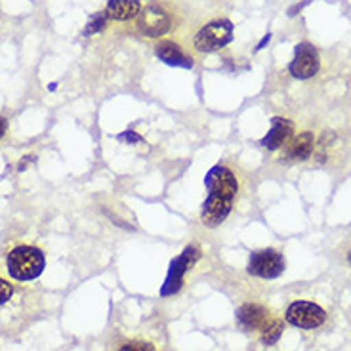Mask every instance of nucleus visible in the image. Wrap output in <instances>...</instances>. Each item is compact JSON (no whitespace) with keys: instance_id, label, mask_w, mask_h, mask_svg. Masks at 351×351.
I'll return each mask as SVG.
<instances>
[{"instance_id":"nucleus-1","label":"nucleus","mask_w":351,"mask_h":351,"mask_svg":"<svg viewBox=\"0 0 351 351\" xmlns=\"http://www.w3.org/2000/svg\"><path fill=\"white\" fill-rule=\"evenodd\" d=\"M204 184L208 189V197L202 204L201 219L206 228H218L221 221H226L233 208V202L239 193V182L228 167L218 165L210 168Z\"/></svg>"},{"instance_id":"nucleus-2","label":"nucleus","mask_w":351,"mask_h":351,"mask_svg":"<svg viewBox=\"0 0 351 351\" xmlns=\"http://www.w3.org/2000/svg\"><path fill=\"white\" fill-rule=\"evenodd\" d=\"M8 271L18 281H33L44 271V254L35 246H16L6 258Z\"/></svg>"},{"instance_id":"nucleus-3","label":"nucleus","mask_w":351,"mask_h":351,"mask_svg":"<svg viewBox=\"0 0 351 351\" xmlns=\"http://www.w3.org/2000/svg\"><path fill=\"white\" fill-rule=\"evenodd\" d=\"M233 38V23L229 19H216L195 35V48L199 52H216L228 46Z\"/></svg>"},{"instance_id":"nucleus-4","label":"nucleus","mask_w":351,"mask_h":351,"mask_svg":"<svg viewBox=\"0 0 351 351\" xmlns=\"http://www.w3.org/2000/svg\"><path fill=\"white\" fill-rule=\"evenodd\" d=\"M248 273L260 279H277L285 271V258L277 250H258L250 254L248 260Z\"/></svg>"},{"instance_id":"nucleus-5","label":"nucleus","mask_w":351,"mask_h":351,"mask_svg":"<svg viewBox=\"0 0 351 351\" xmlns=\"http://www.w3.org/2000/svg\"><path fill=\"white\" fill-rule=\"evenodd\" d=\"M326 313L323 307H319L313 302H294L287 309V321L290 325L313 330L317 326L325 323Z\"/></svg>"},{"instance_id":"nucleus-6","label":"nucleus","mask_w":351,"mask_h":351,"mask_svg":"<svg viewBox=\"0 0 351 351\" xmlns=\"http://www.w3.org/2000/svg\"><path fill=\"white\" fill-rule=\"evenodd\" d=\"M140 14L141 18L138 19V29L141 35L157 38V36L167 35L172 27V16L158 4H151Z\"/></svg>"},{"instance_id":"nucleus-7","label":"nucleus","mask_w":351,"mask_h":351,"mask_svg":"<svg viewBox=\"0 0 351 351\" xmlns=\"http://www.w3.org/2000/svg\"><path fill=\"white\" fill-rule=\"evenodd\" d=\"M321 67L319 62V53L309 43H302L296 46V52H294V60L290 63V75L294 79L306 80L315 77L317 71Z\"/></svg>"},{"instance_id":"nucleus-8","label":"nucleus","mask_w":351,"mask_h":351,"mask_svg":"<svg viewBox=\"0 0 351 351\" xmlns=\"http://www.w3.org/2000/svg\"><path fill=\"white\" fill-rule=\"evenodd\" d=\"M199 256L201 254H199V250H197L195 246H187V248L184 250V254L172 262V265H170V271H168L167 285H165V289H162V294H165V296H168V294H174L176 290L182 287L185 271H187V269H189V267L199 260Z\"/></svg>"},{"instance_id":"nucleus-9","label":"nucleus","mask_w":351,"mask_h":351,"mask_svg":"<svg viewBox=\"0 0 351 351\" xmlns=\"http://www.w3.org/2000/svg\"><path fill=\"white\" fill-rule=\"evenodd\" d=\"M269 311L260 304H245L239 307L237 311V323L245 330H263L269 323Z\"/></svg>"},{"instance_id":"nucleus-10","label":"nucleus","mask_w":351,"mask_h":351,"mask_svg":"<svg viewBox=\"0 0 351 351\" xmlns=\"http://www.w3.org/2000/svg\"><path fill=\"white\" fill-rule=\"evenodd\" d=\"M157 58L160 62H165L167 65L172 67H182V69H191L193 67V60L172 40H160L155 48Z\"/></svg>"},{"instance_id":"nucleus-11","label":"nucleus","mask_w":351,"mask_h":351,"mask_svg":"<svg viewBox=\"0 0 351 351\" xmlns=\"http://www.w3.org/2000/svg\"><path fill=\"white\" fill-rule=\"evenodd\" d=\"M292 132H294V124L287 119H282V117H275V119H271V130L263 136L262 145L265 149H279L290 140Z\"/></svg>"},{"instance_id":"nucleus-12","label":"nucleus","mask_w":351,"mask_h":351,"mask_svg":"<svg viewBox=\"0 0 351 351\" xmlns=\"http://www.w3.org/2000/svg\"><path fill=\"white\" fill-rule=\"evenodd\" d=\"M141 2L140 0H109L106 14L109 19H117V21H128L140 16Z\"/></svg>"},{"instance_id":"nucleus-13","label":"nucleus","mask_w":351,"mask_h":351,"mask_svg":"<svg viewBox=\"0 0 351 351\" xmlns=\"http://www.w3.org/2000/svg\"><path fill=\"white\" fill-rule=\"evenodd\" d=\"M315 149V136L311 132H302L294 140L290 141L287 157L292 160H307Z\"/></svg>"},{"instance_id":"nucleus-14","label":"nucleus","mask_w":351,"mask_h":351,"mask_svg":"<svg viewBox=\"0 0 351 351\" xmlns=\"http://www.w3.org/2000/svg\"><path fill=\"white\" fill-rule=\"evenodd\" d=\"M282 330H285V326H282L281 321H279V319H271V321L267 323V326L262 330L263 343L271 346V343L277 342V340L281 338Z\"/></svg>"},{"instance_id":"nucleus-15","label":"nucleus","mask_w":351,"mask_h":351,"mask_svg":"<svg viewBox=\"0 0 351 351\" xmlns=\"http://www.w3.org/2000/svg\"><path fill=\"white\" fill-rule=\"evenodd\" d=\"M107 21H109V18H107L106 12H99V14H96L94 18L88 21L86 29H84V36L96 35V33H99V31H101V29L107 25Z\"/></svg>"},{"instance_id":"nucleus-16","label":"nucleus","mask_w":351,"mask_h":351,"mask_svg":"<svg viewBox=\"0 0 351 351\" xmlns=\"http://www.w3.org/2000/svg\"><path fill=\"white\" fill-rule=\"evenodd\" d=\"M119 351H157L155 346L151 342H145V340H132V342L123 343Z\"/></svg>"},{"instance_id":"nucleus-17","label":"nucleus","mask_w":351,"mask_h":351,"mask_svg":"<svg viewBox=\"0 0 351 351\" xmlns=\"http://www.w3.org/2000/svg\"><path fill=\"white\" fill-rule=\"evenodd\" d=\"M117 140L126 141V143L134 145V143H141V141H143V138H141L140 134H136L134 130H126V132H123V134H119V136H117Z\"/></svg>"},{"instance_id":"nucleus-18","label":"nucleus","mask_w":351,"mask_h":351,"mask_svg":"<svg viewBox=\"0 0 351 351\" xmlns=\"http://www.w3.org/2000/svg\"><path fill=\"white\" fill-rule=\"evenodd\" d=\"M12 292H14L12 285L4 281V279H0V306H2V304H6V302L12 298Z\"/></svg>"},{"instance_id":"nucleus-19","label":"nucleus","mask_w":351,"mask_h":351,"mask_svg":"<svg viewBox=\"0 0 351 351\" xmlns=\"http://www.w3.org/2000/svg\"><path fill=\"white\" fill-rule=\"evenodd\" d=\"M6 128H8V123H6V119L4 117H0V138L6 134Z\"/></svg>"},{"instance_id":"nucleus-20","label":"nucleus","mask_w":351,"mask_h":351,"mask_svg":"<svg viewBox=\"0 0 351 351\" xmlns=\"http://www.w3.org/2000/svg\"><path fill=\"white\" fill-rule=\"evenodd\" d=\"M31 160H33V157H25V158H21V162H19L18 170H25L27 165H29V162H31Z\"/></svg>"},{"instance_id":"nucleus-21","label":"nucleus","mask_w":351,"mask_h":351,"mask_svg":"<svg viewBox=\"0 0 351 351\" xmlns=\"http://www.w3.org/2000/svg\"><path fill=\"white\" fill-rule=\"evenodd\" d=\"M348 260H350V263H351V252H350V256H348Z\"/></svg>"}]
</instances>
